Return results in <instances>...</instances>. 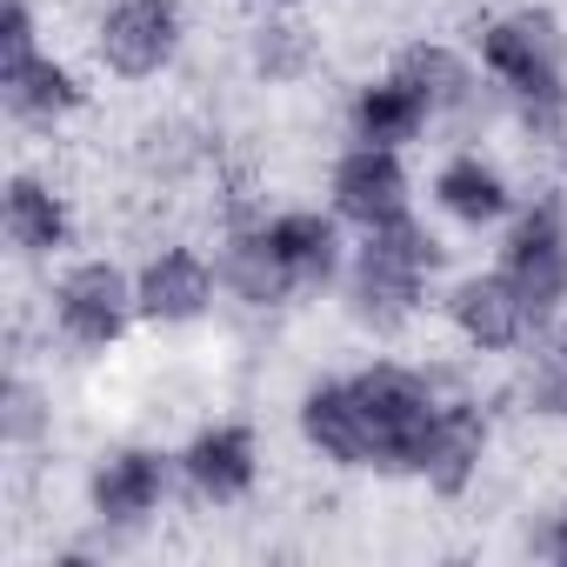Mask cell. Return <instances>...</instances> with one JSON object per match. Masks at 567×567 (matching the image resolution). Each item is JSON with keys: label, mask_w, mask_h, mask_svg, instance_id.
<instances>
[{"label": "cell", "mask_w": 567, "mask_h": 567, "mask_svg": "<svg viewBox=\"0 0 567 567\" xmlns=\"http://www.w3.org/2000/svg\"><path fill=\"white\" fill-rule=\"evenodd\" d=\"M454 267V247L441 234V220H427L421 207L401 214L394 227H374V234H354V260L341 274V315L361 341H408L421 328V315L441 301V280Z\"/></svg>", "instance_id": "cell-1"}, {"label": "cell", "mask_w": 567, "mask_h": 567, "mask_svg": "<svg viewBox=\"0 0 567 567\" xmlns=\"http://www.w3.org/2000/svg\"><path fill=\"white\" fill-rule=\"evenodd\" d=\"M41 328H48V348L74 354V361H107L141 328L134 260L68 254L61 267H48L41 274Z\"/></svg>", "instance_id": "cell-2"}, {"label": "cell", "mask_w": 567, "mask_h": 567, "mask_svg": "<svg viewBox=\"0 0 567 567\" xmlns=\"http://www.w3.org/2000/svg\"><path fill=\"white\" fill-rule=\"evenodd\" d=\"M354 388H361V408H368V474L381 481H414L421 474V454H427V434H434V408H441V388H447V361H394V354H374L354 368Z\"/></svg>", "instance_id": "cell-3"}, {"label": "cell", "mask_w": 567, "mask_h": 567, "mask_svg": "<svg viewBox=\"0 0 567 567\" xmlns=\"http://www.w3.org/2000/svg\"><path fill=\"white\" fill-rule=\"evenodd\" d=\"M467 48L481 74L501 87V101H554L567 94V14L554 0H514L467 28Z\"/></svg>", "instance_id": "cell-4"}, {"label": "cell", "mask_w": 567, "mask_h": 567, "mask_svg": "<svg viewBox=\"0 0 567 567\" xmlns=\"http://www.w3.org/2000/svg\"><path fill=\"white\" fill-rule=\"evenodd\" d=\"M181 494V467H174V447L161 441H107L87 474H81V507H87V527L114 547V540H134L147 527H161V514L174 507Z\"/></svg>", "instance_id": "cell-5"}, {"label": "cell", "mask_w": 567, "mask_h": 567, "mask_svg": "<svg viewBox=\"0 0 567 567\" xmlns=\"http://www.w3.org/2000/svg\"><path fill=\"white\" fill-rule=\"evenodd\" d=\"M194 48V14L187 0H101L87 21V61L94 74L121 87H154L181 74Z\"/></svg>", "instance_id": "cell-6"}, {"label": "cell", "mask_w": 567, "mask_h": 567, "mask_svg": "<svg viewBox=\"0 0 567 567\" xmlns=\"http://www.w3.org/2000/svg\"><path fill=\"white\" fill-rule=\"evenodd\" d=\"M494 267L527 295V308L540 321L567 315V187L554 174L534 181V187H520V200H514V214L501 227Z\"/></svg>", "instance_id": "cell-7"}, {"label": "cell", "mask_w": 567, "mask_h": 567, "mask_svg": "<svg viewBox=\"0 0 567 567\" xmlns=\"http://www.w3.org/2000/svg\"><path fill=\"white\" fill-rule=\"evenodd\" d=\"M427 107H434V121H441V134H454V141H481L487 127H501L507 121V101H501V87L481 74V61H474V48L467 41H447V34H414V41H401L394 48V61H388Z\"/></svg>", "instance_id": "cell-8"}, {"label": "cell", "mask_w": 567, "mask_h": 567, "mask_svg": "<svg viewBox=\"0 0 567 567\" xmlns=\"http://www.w3.org/2000/svg\"><path fill=\"white\" fill-rule=\"evenodd\" d=\"M494 447H501V408L474 388L467 368L447 361V388H441V408H434V434H427V454H421V487L434 501H467L487 467H494Z\"/></svg>", "instance_id": "cell-9"}, {"label": "cell", "mask_w": 567, "mask_h": 567, "mask_svg": "<svg viewBox=\"0 0 567 567\" xmlns=\"http://www.w3.org/2000/svg\"><path fill=\"white\" fill-rule=\"evenodd\" d=\"M447 341L467 354V361H514L547 321L527 308V295L487 260V267H461L441 280V301H434Z\"/></svg>", "instance_id": "cell-10"}, {"label": "cell", "mask_w": 567, "mask_h": 567, "mask_svg": "<svg viewBox=\"0 0 567 567\" xmlns=\"http://www.w3.org/2000/svg\"><path fill=\"white\" fill-rule=\"evenodd\" d=\"M174 467H181V501L187 507L234 514L267 481V441L247 414H214V421L187 427V441L174 447Z\"/></svg>", "instance_id": "cell-11"}, {"label": "cell", "mask_w": 567, "mask_h": 567, "mask_svg": "<svg viewBox=\"0 0 567 567\" xmlns=\"http://www.w3.org/2000/svg\"><path fill=\"white\" fill-rule=\"evenodd\" d=\"M134 301H141V328H154V334H194L227 301L220 260L200 240H187V234H154L147 254L134 260Z\"/></svg>", "instance_id": "cell-12"}, {"label": "cell", "mask_w": 567, "mask_h": 567, "mask_svg": "<svg viewBox=\"0 0 567 567\" xmlns=\"http://www.w3.org/2000/svg\"><path fill=\"white\" fill-rule=\"evenodd\" d=\"M0 240H8L14 267H28V274L61 267L81 247V207H74L68 181L34 161H14L8 181H0Z\"/></svg>", "instance_id": "cell-13"}, {"label": "cell", "mask_w": 567, "mask_h": 567, "mask_svg": "<svg viewBox=\"0 0 567 567\" xmlns=\"http://www.w3.org/2000/svg\"><path fill=\"white\" fill-rule=\"evenodd\" d=\"M514 200H520V181L487 141H454L427 174V214L454 234H501Z\"/></svg>", "instance_id": "cell-14"}, {"label": "cell", "mask_w": 567, "mask_h": 567, "mask_svg": "<svg viewBox=\"0 0 567 567\" xmlns=\"http://www.w3.org/2000/svg\"><path fill=\"white\" fill-rule=\"evenodd\" d=\"M321 200L354 227V234H374V227H394L401 214H414V167L401 147H361L348 141L328 174H321Z\"/></svg>", "instance_id": "cell-15"}, {"label": "cell", "mask_w": 567, "mask_h": 567, "mask_svg": "<svg viewBox=\"0 0 567 567\" xmlns=\"http://www.w3.org/2000/svg\"><path fill=\"white\" fill-rule=\"evenodd\" d=\"M260 227H267V247L280 254V267H288V280L301 288V301L341 288V274H348V260H354V227H348L328 200L267 207Z\"/></svg>", "instance_id": "cell-16"}, {"label": "cell", "mask_w": 567, "mask_h": 567, "mask_svg": "<svg viewBox=\"0 0 567 567\" xmlns=\"http://www.w3.org/2000/svg\"><path fill=\"white\" fill-rule=\"evenodd\" d=\"M87 101H94V87L61 48H34L21 61H0V114H8L14 134L54 141L61 127H74L87 114Z\"/></svg>", "instance_id": "cell-17"}, {"label": "cell", "mask_w": 567, "mask_h": 567, "mask_svg": "<svg viewBox=\"0 0 567 567\" xmlns=\"http://www.w3.org/2000/svg\"><path fill=\"white\" fill-rule=\"evenodd\" d=\"M295 441L334 467V474H368V408H361V388H354V368H328V374H308L301 394H295Z\"/></svg>", "instance_id": "cell-18"}, {"label": "cell", "mask_w": 567, "mask_h": 567, "mask_svg": "<svg viewBox=\"0 0 567 567\" xmlns=\"http://www.w3.org/2000/svg\"><path fill=\"white\" fill-rule=\"evenodd\" d=\"M328 48H321V28L301 21V8H254L247 34H240V68L254 87L267 94H295L321 74Z\"/></svg>", "instance_id": "cell-19"}, {"label": "cell", "mask_w": 567, "mask_h": 567, "mask_svg": "<svg viewBox=\"0 0 567 567\" xmlns=\"http://www.w3.org/2000/svg\"><path fill=\"white\" fill-rule=\"evenodd\" d=\"M341 134L348 141H361V147H421L427 134H441V121H434V107L394 74V68H381V74H361L348 94H341Z\"/></svg>", "instance_id": "cell-20"}, {"label": "cell", "mask_w": 567, "mask_h": 567, "mask_svg": "<svg viewBox=\"0 0 567 567\" xmlns=\"http://www.w3.org/2000/svg\"><path fill=\"white\" fill-rule=\"evenodd\" d=\"M507 408L520 421H540V427H567V315L547 321L514 361H507Z\"/></svg>", "instance_id": "cell-21"}, {"label": "cell", "mask_w": 567, "mask_h": 567, "mask_svg": "<svg viewBox=\"0 0 567 567\" xmlns=\"http://www.w3.org/2000/svg\"><path fill=\"white\" fill-rule=\"evenodd\" d=\"M0 447L14 461H34L54 447V388L28 368V354H14L8 381H0Z\"/></svg>", "instance_id": "cell-22"}, {"label": "cell", "mask_w": 567, "mask_h": 567, "mask_svg": "<svg viewBox=\"0 0 567 567\" xmlns=\"http://www.w3.org/2000/svg\"><path fill=\"white\" fill-rule=\"evenodd\" d=\"M134 167H141L154 187H187V181H200V174L214 167V134L194 127V121H181V114L147 121L141 141H134Z\"/></svg>", "instance_id": "cell-23"}, {"label": "cell", "mask_w": 567, "mask_h": 567, "mask_svg": "<svg viewBox=\"0 0 567 567\" xmlns=\"http://www.w3.org/2000/svg\"><path fill=\"white\" fill-rule=\"evenodd\" d=\"M48 48V14H41V0H0V61H21Z\"/></svg>", "instance_id": "cell-24"}, {"label": "cell", "mask_w": 567, "mask_h": 567, "mask_svg": "<svg viewBox=\"0 0 567 567\" xmlns=\"http://www.w3.org/2000/svg\"><path fill=\"white\" fill-rule=\"evenodd\" d=\"M534 554L540 560H554V567H567V494L540 514V534H534Z\"/></svg>", "instance_id": "cell-25"}, {"label": "cell", "mask_w": 567, "mask_h": 567, "mask_svg": "<svg viewBox=\"0 0 567 567\" xmlns=\"http://www.w3.org/2000/svg\"><path fill=\"white\" fill-rule=\"evenodd\" d=\"M547 161H554V181H560V187H567V134H560V147H554V154H547Z\"/></svg>", "instance_id": "cell-26"}, {"label": "cell", "mask_w": 567, "mask_h": 567, "mask_svg": "<svg viewBox=\"0 0 567 567\" xmlns=\"http://www.w3.org/2000/svg\"><path fill=\"white\" fill-rule=\"evenodd\" d=\"M247 8H308V0H247Z\"/></svg>", "instance_id": "cell-27"}]
</instances>
